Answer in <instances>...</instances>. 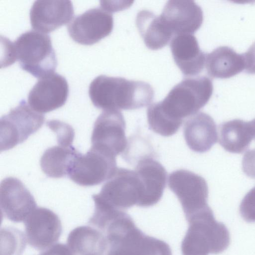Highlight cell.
Wrapping results in <instances>:
<instances>
[{
  "instance_id": "obj_17",
  "label": "cell",
  "mask_w": 255,
  "mask_h": 255,
  "mask_svg": "<svg viewBox=\"0 0 255 255\" xmlns=\"http://www.w3.org/2000/svg\"><path fill=\"white\" fill-rule=\"evenodd\" d=\"M135 171L142 182L143 192L137 206L148 207L157 204L166 187L167 172L165 168L151 155L137 161Z\"/></svg>"
},
{
  "instance_id": "obj_27",
  "label": "cell",
  "mask_w": 255,
  "mask_h": 255,
  "mask_svg": "<svg viewBox=\"0 0 255 255\" xmlns=\"http://www.w3.org/2000/svg\"><path fill=\"white\" fill-rule=\"evenodd\" d=\"M46 124L57 134L59 145L65 146L72 145L74 131L70 126L57 120H51Z\"/></svg>"
},
{
  "instance_id": "obj_3",
  "label": "cell",
  "mask_w": 255,
  "mask_h": 255,
  "mask_svg": "<svg viewBox=\"0 0 255 255\" xmlns=\"http://www.w3.org/2000/svg\"><path fill=\"white\" fill-rule=\"evenodd\" d=\"M213 91V83L209 78H187L174 86L158 103L168 117L182 125L184 118L196 114L206 105Z\"/></svg>"
},
{
  "instance_id": "obj_22",
  "label": "cell",
  "mask_w": 255,
  "mask_h": 255,
  "mask_svg": "<svg viewBox=\"0 0 255 255\" xmlns=\"http://www.w3.org/2000/svg\"><path fill=\"white\" fill-rule=\"evenodd\" d=\"M67 244L73 255H104L107 248L105 235L98 229L88 226L72 230L68 235Z\"/></svg>"
},
{
  "instance_id": "obj_29",
  "label": "cell",
  "mask_w": 255,
  "mask_h": 255,
  "mask_svg": "<svg viewBox=\"0 0 255 255\" xmlns=\"http://www.w3.org/2000/svg\"><path fill=\"white\" fill-rule=\"evenodd\" d=\"M245 70L247 73L255 74V42L243 53Z\"/></svg>"
},
{
  "instance_id": "obj_8",
  "label": "cell",
  "mask_w": 255,
  "mask_h": 255,
  "mask_svg": "<svg viewBox=\"0 0 255 255\" xmlns=\"http://www.w3.org/2000/svg\"><path fill=\"white\" fill-rule=\"evenodd\" d=\"M116 157L91 147L75 158L68 177L82 186H93L107 181L117 169Z\"/></svg>"
},
{
  "instance_id": "obj_12",
  "label": "cell",
  "mask_w": 255,
  "mask_h": 255,
  "mask_svg": "<svg viewBox=\"0 0 255 255\" xmlns=\"http://www.w3.org/2000/svg\"><path fill=\"white\" fill-rule=\"evenodd\" d=\"M24 224L28 244L38 251L52 246L62 232L58 215L44 207H37L25 220Z\"/></svg>"
},
{
  "instance_id": "obj_11",
  "label": "cell",
  "mask_w": 255,
  "mask_h": 255,
  "mask_svg": "<svg viewBox=\"0 0 255 255\" xmlns=\"http://www.w3.org/2000/svg\"><path fill=\"white\" fill-rule=\"evenodd\" d=\"M113 26L112 14L105 8L94 7L75 16L67 25V30L74 41L90 45L108 36Z\"/></svg>"
},
{
  "instance_id": "obj_23",
  "label": "cell",
  "mask_w": 255,
  "mask_h": 255,
  "mask_svg": "<svg viewBox=\"0 0 255 255\" xmlns=\"http://www.w3.org/2000/svg\"><path fill=\"white\" fill-rule=\"evenodd\" d=\"M255 137L251 122L235 119L219 127V143L227 151L241 153L246 150Z\"/></svg>"
},
{
  "instance_id": "obj_19",
  "label": "cell",
  "mask_w": 255,
  "mask_h": 255,
  "mask_svg": "<svg viewBox=\"0 0 255 255\" xmlns=\"http://www.w3.org/2000/svg\"><path fill=\"white\" fill-rule=\"evenodd\" d=\"M183 135L189 148L198 153L208 151L218 140L216 125L213 118L204 112L197 113L187 119Z\"/></svg>"
},
{
  "instance_id": "obj_31",
  "label": "cell",
  "mask_w": 255,
  "mask_h": 255,
  "mask_svg": "<svg viewBox=\"0 0 255 255\" xmlns=\"http://www.w3.org/2000/svg\"><path fill=\"white\" fill-rule=\"evenodd\" d=\"M39 255H73L68 246L58 243L43 250Z\"/></svg>"
},
{
  "instance_id": "obj_32",
  "label": "cell",
  "mask_w": 255,
  "mask_h": 255,
  "mask_svg": "<svg viewBox=\"0 0 255 255\" xmlns=\"http://www.w3.org/2000/svg\"><path fill=\"white\" fill-rule=\"evenodd\" d=\"M101 255V254H90V255Z\"/></svg>"
},
{
  "instance_id": "obj_9",
  "label": "cell",
  "mask_w": 255,
  "mask_h": 255,
  "mask_svg": "<svg viewBox=\"0 0 255 255\" xmlns=\"http://www.w3.org/2000/svg\"><path fill=\"white\" fill-rule=\"evenodd\" d=\"M168 185L180 203L186 220L209 206L208 185L200 175L187 170H176L170 174Z\"/></svg>"
},
{
  "instance_id": "obj_18",
  "label": "cell",
  "mask_w": 255,
  "mask_h": 255,
  "mask_svg": "<svg viewBox=\"0 0 255 255\" xmlns=\"http://www.w3.org/2000/svg\"><path fill=\"white\" fill-rule=\"evenodd\" d=\"M170 46L174 62L184 75L195 76L203 70L207 54L200 49L193 34L175 35Z\"/></svg>"
},
{
  "instance_id": "obj_4",
  "label": "cell",
  "mask_w": 255,
  "mask_h": 255,
  "mask_svg": "<svg viewBox=\"0 0 255 255\" xmlns=\"http://www.w3.org/2000/svg\"><path fill=\"white\" fill-rule=\"evenodd\" d=\"M99 94L102 102L112 110L143 108L150 104L154 96L152 87L146 82L110 76L102 84Z\"/></svg>"
},
{
  "instance_id": "obj_1",
  "label": "cell",
  "mask_w": 255,
  "mask_h": 255,
  "mask_svg": "<svg viewBox=\"0 0 255 255\" xmlns=\"http://www.w3.org/2000/svg\"><path fill=\"white\" fill-rule=\"evenodd\" d=\"M8 44V65L17 60L23 70L36 78L54 73L57 60L48 34L30 30Z\"/></svg>"
},
{
  "instance_id": "obj_5",
  "label": "cell",
  "mask_w": 255,
  "mask_h": 255,
  "mask_svg": "<svg viewBox=\"0 0 255 255\" xmlns=\"http://www.w3.org/2000/svg\"><path fill=\"white\" fill-rule=\"evenodd\" d=\"M142 182L135 170L117 168L105 182L96 198L118 210H125L138 206L143 194Z\"/></svg>"
},
{
  "instance_id": "obj_15",
  "label": "cell",
  "mask_w": 255,
  "mask_h": 255,
  "mask_svg": "<svg viewBox=\"0 0 255 255\" xmlns=\"http://www.w3.org/2000/svg\"><path fill=\"white\" fill-rule=\"evenodd\" d=\"M160 16L175 35L193 34L203 21L202 9L193 0H168Z\"/></svg>"
},
{
  "instance_id": "obj_10",
  "label": "cell",
  "mask_w": 255,
  "mask_h": 255,
  "mask_svg": "<svg viewBox=\"0 0 255 255\" xmlns=\"http://www.w3.org/2000/svg\"><path fill=\"white\" fill-rule=\"evenodd\" d=\"M124 117L119 110H105L95 122L91 136L92 146L116 157L128 146Z\"/></svg>"
},
{
  "instance_id": "obj_6",
  "label": "cell",
  "mask_w": 255,
  "mask_h": 255,
  "mask_svg": "<svg viewBox=\"0 0 255 255\" xmlns=\"http://www.w3.org/2000/svg\"><path fill=\"white\" fill-rule=\"evenodd\" d=\"M44 121L42 114L21 100L0 118V151L9 150L24 141L42 127Z\"/></svg>"
},
{
  "instance_id": "obj_24",
  "label": "cell",
  "mask_w": 255,
  "mask_h": 255,
  "mask_svg": "<svg viewBox=\"0 0 255 255\" xmlns=\"http://www.w3.org/2000/svg\"><path fill=\"white\" fill-rule=\"evenodd\" d=\"M79 152L73 145H58L49 147L41 157V168L51 178L68 177L73 162Z\"/></svg>"
},
{
  "instance_id": "obj_26",
  "label": "cell",
  "mask_w": 255,
  "mask_h": 255,
  "mask_svg": "<svg viewBox=\"0 0 255 255\" xmlns=\"http://www.w3.org/2000/svg\"><path fill=\"white\" fill-rule=\"evenodd\" d=\"M1 236L3 237L4 249L1 255H20L26 247V239L21 231L14 228L1 229Z\"/></svg>"
},
{
  "instance_id": "obj_13",
  "label": "cell",
  "mask_w": 255,
  "mask_h": 255,
  "mask_svg": "<svg viewBox=\"0 0 255 255\" xmlns=\"http://www.w3.org/2000/svg\"><path fill=\"white\" fill-rule=\"evenodd\" d=\"M0 205L2 216L15 223L24 221L37 208L30 191L13 177L5 178L0 182Z\"/></svg>"
},
{
  "instance_id": "obj_25",
  "label": "cell",
  "mask_w": 255,
  "mask_h": 255,
  "mask_svg": "<svg viewBox=\"0 0 255 255\" xmlns=\"http://www.w3.org/2000/svg\"><path fill=\"white\" fill-rule=\"evenodd\" d=\"M149 128L163 136L174 134L181 125L175 123L161 110L158 102L150 105L147 110Z\"/></svg>"
},
{
  "instance_id": "obj_7",
  "label": "cell",
  "mask_w": 255,
  "mask_h": 255,
  "mask_svg": "<svg viewBox=\"0 0 255 255\" xmlns=\"http://www.w3.org/2000/svg\"><path fill=\"white\" fill-rule=\"evenodd\" d=\"M103 234L107 242L105 255H144L149 236L137 228L126 212L112 221Z\"/></svg>"
},
{
  "instance_id": "obj_2",
  "label": "cell",
  "mask_w": 255,
  "mask_h": 255,
  "mask_svg": "<svg viewBox=\"0 0 255 255\" xmlns=\"http://www.w3.org/2000/svg\"><path fill=\"white\" fill-rule=\"evenodd\" d=\"M186 220L189 226L181 246L183 255L218 254L229 247V232L223 223L216 220L209 206Z\"/></svg>"
},
{
  "instance_id": "obj_16",
  "label": "cell",
  "mask_w": 255,
  "mask_h": 255,
  "mask_svg": "<svg viewBox=\"0 0 255 255\" xmlns=\"http://www.w3.org/2000/svg\"><path fill=\"white\" fill-rule=\"evenodd\" d=\"M71 0H36L29 11L31 27L42 33H49L70 21L74 16Z\"/></svg>"
},
{
  "instance_id": "obj_30",
  "label": "cell",
  "mask_w": 255,
  "mask_h": 255,
  "mask_svg": "<svg viewBox=\"0 0 255 255\" xmlns=\"http://www.w3.org/2000/svg\"><path fill=\"white\" fill-rule=\"evenodd\" d=\"M255 137V119L251 121ZM242 162L249 172L255 176V148L248 150L245 153Z\"/></svg>"
},
{
  "instance_id": "obj_28",
  "label": "cell",
  "mask_w": 255,
  "mask_h": 255,
  "mask_svg": "<svg viewBox=\"0 0 255 255\" xmlns=\"http://www.w3.org/2000/svg\"><path fill=\"white\" fill-rule=\"evenodd\" d=\"M240 212L246 221L255 222V186L243 199L240 206Z\"/></svg>"
},
{
  "instance_id": "obj_21",
  "label": "cell",
  "mask_w": 255,
  "mask_h": 255,
  "mask_svg": "<svg viewBox=\"0 0 255 255\" xmlns=\"http://www.w3.org/2000/svg\"><path fill=\"white\" fill-rule=\"evenodd\" d=\"M136 25L146 46L157 50L167 45L173 34L166 25L160 16L148 10L138 12Z\"/></svg>"
},
{
  "instance_id": "obj_20",
  "label": "cell",
  "mask_w": 255,
  "mask_h": 255,
  "mask_svg": "<svg viewBox=\"0 0 255 255\" xmlns=\"http://www.w3.org/2000/svg\"><path fill=\"white\" fill-rule=\"evenodd\" d=\"M205 65L208 75L214 78H229L245 69L243 54L226 46L207 54Z\"/></svg>"
},
{
  "instance_id": "obj_14",
  "label": "cell",
  "mask_w": 255,
  "mask_h": 255,
  "mask_svg": "<svg viewBox=\"0 0 255 255\" xmlns=\"http://www.w3.org/2000/svg\"><path fill=\"white\" fill-rule=\"evenodd\" d=\"M69 95V86L65 78L52 73L40 78L29 91L27 100L36 112L46 113L62 107Z\"/></svg>"
}]
</instances>
